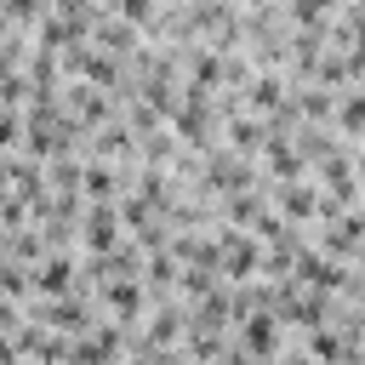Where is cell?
Listing matches in <instances>:
<instances>
[{
  "instance_id": "6da1fadb",
  "label": "cell",
  "mask_w": 365,
  "mask_h": 365,
  "mask_svg": "<svg viewBox=\"0 0 365 365\" xmlns=\"http://www.w3.org/2000/svg\"><path fill=\"white\" fill-rule=\"evenodd\" d=\"M222 262H228V274L240 279V274H251V268H257V245H251L245 234H228V240H222Z\"/></svg>"
},
{
  "instance_id": "7a4b0ae2",
  "label": "cell",
  "mask_w": 365,
  "mask_h": 365,
  "mask_svg": "<svg viewBox=\"0 0 365 365\" xmlns=\"http://www.w3.org/2000/svg\"><path fill=\"white\" fill-rule=\"evenodd\" d=\"M86 245H91V251H108V245H114V217H108V211H91V217H86Z\"/></svg>"
},
{
  "instance_id": "3957f363",
  "label": "cell",
  "mask_w": 365,
  "mask_h": 365,
  "mask_svg": "<svg viewBox=\"0 0 365 365\" xmlns=\"http://www.w3.org/2000/svg\"><path fill=\"white\" fill-rule=\"evenodd\" d=\"M245 348H251V354H268V348H274V325H268V314H245Z\"/></svg>"
},
{
  "instance_id": "277c9868",
  "label": "cell",
  "mask_w": 365,
  "mask_h": 365,
  "mask_svg": "<svg viewBox=\"0 0 365 365\" xmlns=\"http://www.w3.org/2000/svg\"><path fill=\"white\" fill-rule=\"evenodd\" d=\"M285 211H291V217H314V211H319V194L302 188V182H291V188H285Z\"/></svg>"
},
{
  "instance_id": "5b68a950",
  "label": "cell",
  "mask_w": 365,
  "mask_h": 365,
  "mask_svg": "<svg viewBox=\"0 0 365 365\" xmlns=\"http://www.w3.org/2000/svg\"><path fill=\"white\" fill-rule=\"evenodd\" d=\"M336 120H342V131H359L365 125V91H348L342 108H336Z\"/></svg>"
},
{
  "instance_id": "8992f818",
  "label": "cell",
  "mask_w": 365,
  "mask_h": 365,
  "mask_svg": "<svg viewBox=\"0 0 365 365\" xmlns=\"http://www.w3.org/2000/svg\"><path fill=\"white\" fill-rule=\"evenodd\" d=\"M40 291H51V297H57V291H68V262H63V257L40 268Z\"/></svg>"
},
{
  "instance_id": "52a82bcc",
  "label": "cell",
  "mask_w": 365,
  "mask_h": 365,
  "mask_svg": "<svg viewBox=\"0 0 365 365\" xmlns=\"http://www.w3.org/2000/svg\"><path fill=\"white\" fill-rule=\"evenodd\" d=\"M108 302H114L120 314H131V308H137V285H131V279H114V285H108Z\"/></svg>"
},
{
  "instance_id": "ba28073f",
  "label": "cell",
  "mask_w": 365,
  "mask_h": 365,
  "mask_svg": "<svg viewBox=\"0 0 365 365\" xmlns=\"http://www.w3.org/2000/svg\"><path fill=\"white\" fill-rule=\"evenodd\" d=\"M325 6H331V0H297V6H291V17H297V23H319V17H325Z\"/></svg>"
},
{
  "instance_id": "9c48e42d",
  "label": "cell",
  "mask_w": 365,
  "mask_h": 365,
  "mask_svg": "<svg viewBox=\"0 0 365 365\" xmlns=\"http://www.w3.org/2000/svg\"><path fill=\"white\" fill-rule=\"evenodd\" d=\"M11 143H17V120H11V114H0V148H11Z\"/></svg>"
}]
</instances>
